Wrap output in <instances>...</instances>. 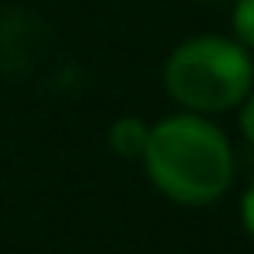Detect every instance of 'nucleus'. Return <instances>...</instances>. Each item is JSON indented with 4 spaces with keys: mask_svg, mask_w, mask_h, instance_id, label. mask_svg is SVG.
Returning <instances> with one entry per match:
<instances>
[{
    "mask_svg": "<svg viewBox=\"0 0 254 254\" xmlns=\"http://www.w3.org/2000/svg\"><path fill=\"white\" fill-rule=\"evenodd\" d=\"M160 80L181 112L223 115L254 87V56L233 35H191L167 53Z\"/></svg>",
    "mask_w": 254,
    "mask_h": 254,
    "instance_id": "nucleus-2",
    "label": "nucleus"
},
{
    "mask_svg": "<svg viewBox=\"0 0 254 254\" xmlns=\"http://www.w3.org/2000/svg\"><path fill=\"white\" fill-rule=\"evenodd\" d=\"M237 126H240V136L247 146H254V87L244 94V101L237 105Z\"/></svg>",
    "mask_w": 254,
    "mask_h": 254,
    "instance_id": "nucleus-5",
    "label": "nucleus"
},
{
    "mask_svg": "<svg viewBox=\"0 0 254 254\" xmlns=\"http://www.w3.org/2000/svg\"><path fill=\"white\" fill-rule=\"evenodd\" d=\"M146 136H150V126L139 119V115H122L112 122L108 129V146L115 157L122 160H139L143 146H146Z\"/></svg>",
    "mask_w": 254,
    "mask_h": 254,
    "instance_id": "nucleus-3",
    "label": "nucleus"
},
{
    "mask_svg": "<svg viewBox=\"0 0 254 254\" xmlns=\"http://www.w3.org/2000/svg\"><path fill=\"white\" fill-rule=\"evenodd\" d=\"M139 164L150 185L174 205H212L219 202L237 174L230 136L195 112H174L150 126Z\"/></svg>",
    "mask_w": 254,
    "mask_h": 254,
    "instance_id": "nucleus-1",
    "label": "nucleus"
},
{
    "mask_svg": "<svg viewBox=\"0 0 254 254\" xmlns=\"http://www.w3.org/2000/svg\"><path fill=\"white\" fill-rule=\"evenodd\" d=\"M233 11H230V28L233 39L254 53V0H230Z\"/></svg>",
    "mask_w": 254,
    "mask_h": 254,
    "instance_id": "nucleus-4",
    "label": "nucleus"
},
{
    "mask_svg": "<svg viewBox=\"0 0 254 254\" xmlns=\"http://www.w3.org/2000/svg\"><path fill=\"white\" fill-rule=\"evenodd\" d=\"M212 4H226V0H212Z\"/></svg>",
    "mask_w": 254,
    "mask_h": 254,
    "instance_id": "nucleus-7",
    "label": "nucleus"
},
{
    "mask_svg": "<svg viewBox=\"0 0 254 254\" xmlns=\"http://www.w3.org/2000/svg\"><path fill=\"white\" fill-rule=\"evenodd\" d=\"M240 226L254 237V181L244 188V195H240Z\"/></svg>",
    "mask_w": 254,
    "mask_h": 254,
    "instance_id": "nucleus-6",
    "label": "nucleus"
}]
</instances>
